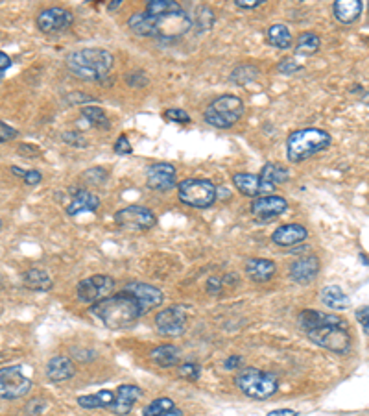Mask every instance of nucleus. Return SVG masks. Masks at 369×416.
<instances>
[{
    "mask_svg": "<svg viewBox=\"0 0 369 416\" xmlns=\"http://www.w3.org/2000/svg\"><path fill=\"white\" fill-rule=\"evenodd\" d=\"M183 8L177 2H172V0H151L146 4V13L148 15H166V13H176V11H181Z\"/></svg>",
    "mask_w": 369,
    "mask_h": 416,
    "instance_id": "obj_34",
    "label": "nucleus"
},
{
    "mask_svg": "<svg viewBox=\"0 0 369 416\" xmlns=\"http://www.w3.org/2000/svg\"><path fill=\"white\" fill-rule=\"evenodd\" d=\"M263 2L264 0H235V4L242 10H253V8H259Z\"/></svg>",
    "mask_w": 369,
    "mask_h": 416,
    "instance_id": "obj_46",
    "label": "nucleus"
},
{
    "mask_svg": "<svg viewBox=\"0 0 369 416\" xmlns=\"http://www.w3.org/2000/svg\"><path fill=\"white\" fill-rule=\"evenodd\" d=\"M174 407H176V403H174V400H170V398H157V400L150 401V403L145 407L142 415L145 416H161L163 413L174 409Z\"/></svg>",
    "mask_w": 369,
    "mask_h": 416,
    "instance_id": "obj_36",
    "label": "nucleus"
},
{
    "mask_svg": "<svg viewBox=\"0 0 369 416\" xmlns=\"http://www.w3.org/2000/svg\"><path fill=\"white\" fill-rule=\"evenodd\" d=\"M142 390L135 385H120L115 392V400L109 406V411L117 416H126L131 413L133 406L140 400Z\"/></svg>",
    "mask_w": 369,
    "mask_h": 416,
    "instance_id": "obj_17",
    "label": "nucleus"
},
{
    "mask_svg": "<svg viewBox=\"0 0 369 416\" xmlns=\"http://www.w3.org/2000/svg\"><path fill=\"white\" fill-rule=\"evenodd\" d=\"M244 115V102L235 95H224L218 97L211 106L205 109V120L214 128L227 130L231 126H235L240 117Z\"/></svg>",
    "mask_w": 369,
    "mask_h": 416,
    "instance_id": "obj_5",
    "label": "nucleus"
},
{
    "mask_svg": "<svg viewBox=\"0 0 369 416\" xmlns=\"http://www.w3.org/2000/svg\"><path fill=\"white\" fill-rule=\"evenodd\" d=\"M268 41L273 47H277L281 50H286L292 47V32H290L288 26L284 24H273V26L268 28Z\"/></svg>",
    "mask_w": 369,
    "mask_h": 416,
    "instance_id": "obj_31",
    "label": "nucleus"
},
{
    "mask_svg": "<svg viewBox=\"0 0 369 416\" xmlns=\"http://www.w3.org/2000/svg\"><path fill=\"white\" fill-rule=\"evenodd\" d=\"M150 357L157 367L172 368L181 361V351H179L177 346H174V344H165V346H159L151 351Z\"/></svg>",
    "mask_w": 369,
    "mask_h": 416,
    "instance_id": "obj_27",
    "label": "nucleus"
},
{
    "mask_svg": "<svg viewBox=\"0 0 369 416\" xmlns=\"http://www.w3.org/2000/svg\"><path fill=\"white\" fill-rule=\"evenodd\" d=\"M177 173L176 167L170 163H156L146 170V184L154 191H170L176 187Z\"/></svg>",
    "mask_w": 369,
    "mask_h": 416,
    "instance_id": "obj_13",
    "label": "nucleus"
},
{
    "mask_svg": "<svg viewBox=\"0 0 369 416\" xmlns=\"http://www.w3.org/2000/svg\"><path fill=\"white\" fill-rule=\"evenodd\" d=\"M179 200L190 207L204 209L216 202V187L209 179L188 178L179 184Z\"/></svg>",
    "mask_w": 369,
    "mask_h": 416,
    "instance_id": "obj_7",
    "label": "nucleus"
},
{
    "mask_svg": "<svg viewBox=\"0 0 369 416\" xmlns=\"http://www.w3.org/2000/svg\"><path fill=\"white\" fill-rule=\"evenodd\" d=\"M240 365H242V357L238 355H231L229 359H225L224 361L225 370H235V368H238Z\"/></svg>",
    "mask_w": 369,
    "mask_h": 416,
    "instance_id": "obj_48",
    "label": "nucleus"
},
{
    "mask_svg": "<svg viewBox=\"0 0 369 416\" xmlns=\"http://www.w3.org/2000/svg\"><path fill=\"white\" fill-rule=\"evenodd\" d=\"M17 136H19V134H17L15 128H11V126H8L6 122H2V120H0V143H6V141L15 139Z\"/></svg>",
    "mask_w": 369,
    "mask_h": 416,
    "instance_id": "obj_42",
    "label": "nucleus"
},
{
    "mask_svg": "<svg viewBox=\"0 0 369 416\" xmlns=\"http://www.w3.org/2000/svg\"><path fill=\"white\" fill-rule=\"evenodd\" d=\"M259 176H261L264 182H268V184H273L277 187L279 184L288 182L290 170L284 167V165H281V163H268V165H264Z\"/></svg>",
    "mask_w": 369,
    "mask_h": 416,
    "instance_id": "obj_30",
    "label": "nucleus"
},
{
    "mask_svg": "<svg viewBox=\"0 0 369 416\" xmlns=\"http://www.w3.org/2000/svg\"><path fill=\"white\" fill-rule=\"evenodd\" d=\"M266 416H297V411H292V409H277V411L268 413Z\"/></svg>",
    "mask_w": 369,
    "mask_h": 416,
    "instance_id": "obj_50",
    "label": "nucleus"
},
{
    "mask_svg": "<svg viewBox=\"0 0 369 416\" xmlns=\"http://www.w3.org/2000/svg\"><path fill=\"white\" fill-rule=\"evenodd\" d=\"M98 176H100V178H107V173L104 168H92V170H87V173L83 174V178H85L87 182H91V184H102V182L98 179Z\"/></svg>",
    "mask_w": 369,
    "mask_h": 416,
    "instance_id": "obj_43",
    "label": "nucleus"
},
{
    "mask_svg": "<svg viewBox=\"0 0 369 416\" xmlns=\"http://www.w3.org/2000/svg\"><path fill=\"white\" fill-rule=\"evenodd\" d=\"M309 237V232L306 227H303L301 224H286V226L277 227L272 235V241L279 246H284V248H292L295 244H301L303 241H306Z\"/></svg>",
    "mask_w": 369,
    "mask_h": 416,
    "instance_id": "obj_20",
    "label": "nucleus"
},
{
    "mask_svg": "<svg viewBox=\"0 0 369 416\" xmlns=\"http://www.w3.org/2000/svg\"><path fill=\"white\" fill-rule=\"evenodd\" d=\"M76 367L70 357L58 355L52 357L47 365V378L54 383H61V381H67V379L74 378Z\"/></svg>",
    "mask_w": 369,
    "mask_h": 416,
    "instance_id": "obj_21",
    "label": "nucleus"
},
{
    "mask_svg": "<svg viewBox=\"0 0 369 416\" xmlns=\"http://www.w3.org/2000/svg\"><path fill=\"white\" fill-rule=\"evenodd\" d=\"M39 182H41V173H38V170H26V174H24V184L38 185Z\"/></svg>",
    "mask_w": 369,
    "mask_h": 416,
    "instance_id": "obj_47",
    "label": "nucleus"
},
{
    "mask_svg": "<svg viewBox=\"0 0 369 416\" xmlns=\"http://www.w3.org/2000/svg\"><path fill=\"white\" fill-rule=\"evenodd\" d=\"M115 222L120 227H126V230H131V232H146V230H151L156 226L157 218L148 207L128 206L117 211Z\"/></svg>",
    "mask_w": 369,
    "mask_h": 416,
    "instance_id": "obj_10",
    "label": "nucleus"
},
{
    "mask_svg": "<svg viewBox=\"0 0 369 416\" xmlns=\"http://www.w3.org/2000/svg\"><path fill=\"white\" fill-rule=\"evenodd\" d=\"M259 76V69L255 65H249V63H244V65H238L233 72H231V81L236 83V86H247L249 81H253Z\"/></svg>",
    "mask_w": 369,
    "mask_h": 416,
    "instance_id": "obj_33",
    "label": "nucleus"
},
{
    "mask_svg": "<svg viewBox=\"0 0 369 416\" xmlns=\"http://www.w3.org/2000/svg\"><path fill=\"white\" fill-rule=\"evenodd\" d=\"M179 376L185 379H190V381H196L202 376V368L196 362H185V365L179 367Z\"/></svg>",
    "mask_w": 369,
    "mask_h": 416,
    "instance_id": "obj_37",
    "label": "nucleus"
},
{
    "mask_svg": "<svg viewBox=\"0 0 369 416\" xmlns=\"http://www.w3.org/2000/svg\"><path fill=\"white\" fill-rule=\"evenodd\" d=\"M81 115L92 126H97V128H102V130H109L111 128V120L107 119L106 111L102 108H98V106H87V108L81 109Z\"/></svg>",
    "mask_w": 369,
    "mask_h": 416,
    "instance_id": "obj_32",
    "label": "nucleus"
},
{
    "mask_svg": "<svg viewBox=\"0 0 369 416\" xmlns=\"http://www.w3.org/2000/svg\"><path fill=\"white\" fill-rule=\"evenodd\" d=\"M89 313L92 317H97L109 330H126V328L133 326L145 314L140 303L137 302V298L126 291L92 303Z\"/></svg>",
    "mask_w": 369,
    "mask_h": 416,
    "instance_id": "obj_1",
    "label": "nucleus"
},
{
    "mask_svg": "<svg viewBox=\"0 0 369 416\" xmlns=\"http://www.w3.org/2000/svg\"><path fill=\"white\" fill-rule=\"evenodd\" d=\"M297 324L305 333L312 330H318V328H323V326H332V324H345V320L342 317L332 313H321V311H314V309H305L301 311L300 317H297Z\"/></svg>",
    "mask_w": 369,
    "mask_h": 416,
    "instance_id": "obj_19",
    "label": "nucleus"
},
{
    "mask_svg": "<svg viewBox=\"0 0 369 416\" xmlns=\"http://www.w3.org/2000/svg\"><path fill=\"white\" fill-rule=\"evenodd\" d=\"M321 303L325 305V307L332 309V311H345V309L351 307V300L345 292L336 285H329L323 287L320 292Z\"/></svg>",
    "mask_w": 369,
    "mask_h": 416,
    "instance_id": "obj_24",
    "label": "nucleus"
},
{
    "mask_svg": "<svg viewBox=\"0 0 369 416\" xmlns=\"http://www.w3.org/2000/svg\"><path fill=\"white\" fill-rule=\"evenodd\" d=\"M233 184L244 196H252V198H263L275 193V185L264 182L261 176L249 173H238L233 176Z\"/></svg>",
    "mask_w": 369,
    "mask_h": 416,
    "instance_id": "obj_12",
    "label": "nucleus"
},
{
    "mask_svg": "<svg viewBox=\"0 0 369 416\" xmlns=\"http://www.w3.org/2000/svg\"><path fill=\"white\" fill-rule=\"evenodd\" d=\"M277 272V266L275 263L270 259H263V257H255V259H249L246 263V274L252 278L253 281H270Z\"/></svg>",
    "mask_w": 369,
    "mask_h": 416,
    "instance_id": "obj_25",
    "label": "nucleus"
},
{
    "mask_svg": "<svg viewBox=\"0 0 369 416\" xmlns=\"http://www.w3.org/2000/svg\"><path fill=\"white\" fill-rule=\"evenodd\" d=\"M161 416H183V411H181V409H177V407H174V409L163 413Z\"/></svg>",
    "mask_w": 369,
    "mask_h": 416,
    "instance_id": "obj_51",
    "label": "nucleus"
},
{
    "mask_svg": "<svg viewBox=\"0 0 369 416\" xmlns=\"http://www.w3.org/2000/svg\"><path fill=\"white\" fill-rule=\"evenodd\" d=\"M111 52L102 49L76 50L67 56V69L74 76L87 81L102 80L113 69Z\"/></svg>",
    "mask_w": 369,
    "mask_h": 416,
    "instance_id": "obj_2",
    "label": "nucleus"
},
{
    "mask_svg": "<svg viewBox=\"0 0 369 416\" xmlns=\"http://www.w3.org/2000/svg\"><path fill=\"white\" fill-rule=\"evenodd\" d=\"M0 227H2V221H0Z\"/></svg>",
    "mask_w": 369,
    "mask_h": 416,
    "instance_id": "obj_53",
    "label": "nucleus"
},
{
    "mask_svg": "<svg viewBox=\"0 0 369 416\" xmlns=\"http://www.w3.org/2000/svg\"><path fill=\"white\" fill-rule=\"evenodd\" d=\"M115 152H117L118 156H128V154H131V152H133V148H131V143L128 141V137L126 136L118 137L117 143H115Z\"/></svg>",
    "mask_w": 369,
    "mask_h": 416,
    "instance_id": "obj_40",
    "label": "nucleus"
},
{
    "mask_svg": "<svg viewBox=\"0 0 369 416\" xmlns=\"http://www.w3.org/2000/svg\"><path fill=\"white\" fill-rule=\"evenodd\" d=\"M11 173L17 174V176H21V178H24V174H26V170H21V168L13 167V168H11Z\"/></svg>",
    "mask_w": 369,
    "mask_h": 416,
    "instance_id": "obj_52",
    "label": "nucleus"
},
{
    "mask_svg": "<svg viewBox=\"0 0 369 416\" xmlns=\"http://www.w3.org/2000/svg\"><path fill=\"white\" fill-rule=\"evenodd\" d=\"M115 289V280L111 276H104V274H98V276H91L81 280L78 283V289H76V294H78V300L81 303H97L104 298H107L111 294V291Z\"/></svg>",
    "mask_w": 369,
    "mask_h": 416,
    "instance_id": "obj_9",
    "label": "nucleus"
},
{
    "mask_svg": "<svg viewBox=\"0 0 369 416\" xmlns=\"http://www.w3.org/2000/svg\"><path fill=\"white\" fill-rule=\"evenodd\" d=\"M356 320H359V324L362 326L366 335H369V305H364V307H360L359 311H356Z\"/></svg>",
    "mask_w": 369,
    "mask_h": 416,
    "instance_id": "obj_41",
    "label": "nucleus"
},
{
    "mask_svg": "<svg viewBox=\"0 0 369 416\" xmlns=\"http://www.w3.org/2000/svg\"><path fill=\"white\" fill-rule=\"evenodd\" d=\"M368 10H369V4H368Z\"/></svg>",
    "mask_w": 369,
    "mask_h": 416,
    "instance_id": "obj_54",
    "label": "nucleus"
},
{
    "mask_svg": "<svg viewBox=\"0 0 369 416\" xmlns=\"http://www.w3.org/2000/svg\"><path fill=\"white\" fill-rule=\"evenodd\" d=\"M11 67V60H10V56L4 54L2 50H0V76L4 74L6 70L10 69Z\"/></svg>",
    "mask_w": 369,
    "mask_h": 416,
    "instance_id": "obj_49",
    "label": "nucleus"
},
{
    "mask_svg": "<svg viewBox=\"0 0 369 416\" xmlns=\"http://www.w3.org/2000/svg\"><path fill=\"white\" fill-rule=\"evenodd\" d=\"M126 292L129 294H133L137 298V302L140 303V307H142V313H148L151 309L159 307L165 296H163V292L157 289V287H151L148 283H129L126 289Z\"/></svg>",
    "mask_w": 369,
    "mask_h": 416,
    "instance_id": "obj_16",
    "label": "nucleus"
},
{
    "mask_svg": "<svg viewBox=\"0 0 369 416\" xmlns=\"http://www.w3.org/2000/svg\"><path fill=\"white\" fill-rule=\"evenodd\" d=\"M98 207H100V198H98L97 195H92V193H89V191L85 189H76L74 195H72V202H70L69 207H67V213H69L70 216L78 215L81 211H91V213H95Z\"/></svg>",
    "mask_w": 369,
    "mask_h": 416,
    "instance_id": "obj_23",
    "label": "nucleus"
},
{
    "mask_svg": "<svg viewBox=\"0 0 369 416\" xmlns=\"http://www.w3.org/2000/svg\"><path fill=\"white\" fill-rule=\"evenodd\" d=\"M63 141L72 146H85L87 145V141L83 139L80 134H76V131H67V134H63Z\"/></svg>",
    "mask_w": 369,
    "mask_h": 416,
    "instance_id": "obj_44",
    "label": "nucleus"
},
{
    "mask_svg": "<svg viewBox=\"0 0 369 416\" xmlns=\"http://www.w3.org/2000/svg\"><path fill=\"white\" fill-rule=\"evenodd\" d=\"M332 143L329 131L320 128H305L290 134L286 141V157L292 163H301L309 157L316 156L320 152L327 150Z\"/></svg>",
    "mask_w": 369,
    "mask_h": 416,
    "instance_id": "obj_3",
    "label": "nucleus"
},
{
    "mask_svg": "<svg viewBox=\"0 0 369 416\" xmlns=\"http://www.w3.org/2000/svg\"><path fill=\"white\" fill-rule=\"evenodd\" d=\"M128 26L131 28V32H133L135 35H140V38H151V35H157L156 17L148 15L146 11L133 13V15L129 17Z\"/></svg>",
    "mask_w": 369,
    "mask_h": 416,
    "instance_id": "obj_26",
    "label": "nucleus"
},
{
    "mask_svg": "<svg viewBox=\"0 0 369 416\" xmlns=\"http://www.w3.org/2000/svg\"><path fill=\"white\" fill-rule=\"evenodd\" d=\"M156 328L161 335L179 337L185 333L187 328V311L181 305L163 309L156 317Z\"/></svg>",
    "mask_w": 369,
    "mask_h": 416,
    "instance_id": "obj_11",
    "label": "nucleus"
},
{
    "mask_svg": "<svg viewBox=\"0 0 369 416\" xmlns=\"http://www.w3.org/2000/svg\"><path fill=\"white\" fill-rule=\"evenodd\" d=\"M72 24V13L63 8H47L39 13L38 26L44 33L63 32Z\"/></svg>",
    "mask_w": 369,
    "mask_h": 416,
    "instance_id": "obj_15",
    "label": "nucleus"
},
{
    "mask_svg": "<svg viewBox=\"0 0 369 416\" xmlns=\"http://www.w3.org/2000/svg\"><path fill=\"white\" fill-rule=\"evenodd\" d=\"M235 385L240 392L253 400H268L277 392L279 379L272 372H263L257 368H244L235 378Z\"/></svg>",
    "mask_w": 369,
    "mask_h": 416,
    "instance_id": "obj_4",
    "label": "nucleus"
},
{
    "mask_svg": "<svg viewBox=\"0 0 369 416\" xmlns=\"http://www.w3.org/2000/svg\"><path fill=\"white\" fill-rule=\"evenodd\" d=\"M126 80H128L129 86H133V87H140V86H146V83H148V78H146L145 72H133V74H128L126 76Z\"/></svg>",
    "mask_w": 369,
    "mask_h": 416,
    "instance_id": "obj_45",
    "label": "nucleus"
},
{
    "mask_svg": "<svg viewBox=\"0 0 369 416\" xmlns=\"http://www.w3.org/2000/svg\"><path fill=\"white\" fill-rule=\"evenodd\" d=\"M32 390V381L22 374V367H8L0 370V398L21 400Z\"/></svg>",
    "mask_w": 369,
    "mask_h": 416,
    "instance_id": "obj_8",
    "label": "nucleus"
},
{
    "mask_svg": "<svg viewBox=\"0 0 369 416\" xmlns=\"http://www.w3.org/2000/svg\"><path fill=\"white\" fill-rule=\"evenodd\" d=\"M22 280H24V285L32 291H49L52 287V278L41 269H30L24 272Z\"/></svg>",
    "mask_w": 369,
    "mask_h": 416,
    "instance_id": "obj_29",
    "label": "nucleus"
},
{
    "mask_svg": "<svg viewBox=\"0 0 369 416\" xmlns=\"http://www.w3.org/2000/svg\"><path fill=\"white\" fill-rule=\"evenodd\" d=\"M288 209V202L284 200L283 196H263V198H255L252 204V213L259 222H268L283 215L284 211Z\"/></svg>",
    "mask_w": 369,
    "mask_h": 416,
    "instance_id": "obj_14",
    "label": "nucleus"
},
{
    "mask_svg": "<svg viewBox=\"0 0 369 416\" xmlns=\"http://www.w3.org/2000/svg\"><path fill=\"white\" fill-rule=\"evenodd\" d=\"M320 38H318L314 32H306L301 33L300 39H297V52H303V54H314L320 50Z\"/></svg>",
    "mask_w": 369,
    "mask_h": 416,
    "instance_id": "obj_35",
    "label": "nucleus"
},
{
    "mask_svg": "<svg viewBox=\"0 0 369 416\" xmlns=\"http://www.w3.org/2000/svg\"><path fill=\"white\" fill-rule=\"evenodd\" d=\"M115 400V392L111 390H100L97 394H85L78 398V406L83 409H109Z\"/></svg>",
    "mask_w": 369,
    "mask_h": 416,
    "instance_id": "obj_28",
    "label": "nucleus"
},
{
    "mask_svg": "<svg viewBox=\"0 0 369 416\" xmlns=\"http://www.w3.org/2000/svg\"><path fill=\"white\" fill-rule=\"evenodd\" d=\"M318 274H320V259L312 254L295 259L292 266H290V278L301 283V285H306V283L314 281Z\"/></svg>",
    "mask_w": 369,
    "mask_h": 416,
    "instance_id": "obj_18",
    "label": "nucleus"
},
{
    "mask_svg": "<svg viewBox=\"0 0 369 416\" xmlns=\"http://www.w3.org/2000/svg\"><path fill=\"white\" fill-rule=\"evenodd\" d=\"M303 69V67L300 65V63H295V60H283L281 63L277 65V70L281 72V74H294V72H300V70Z\"/></svg>",
    "mask_w": 369,
    "mask_h": 416,
    "instance_id": "obj_39",
    "label": "nucleus"
},
{
    "mask_svg": "<svg viewBox=\"0 0 369 416\" xmlns=\"http://www.w3.org/2000/svg\"><path fill=\"white\" fill-rule=\"evenodd\" d=\"M165 117L168 120H174V122H181V125H187V122H190V115L185 113L183 109H168V111H165Z\"/></svg>",
    "mask_w": 369,
    "mask_h": 416,
    "instance_id": "obj_38",
    "label": "nucleus"
},
{
    "mask_svg": "<svg viewBox=\"0 0 369 416\" xmlns=\"http://www.w3.org/2000/svg\"><path fill=\"white\" fill-rule=\"evenodd\" d=\"M306 337L316 346L332 351V353H338V355H345L351 350V335L347 331V324L323 326V328L309 331Z\"/></svg>",
    "mask_w": 369,
    "mask_h": 416,
    "instance_id": "obj_6",
    "label": "nucleus"
},
{
    "mask_svg": "<svg viewBox=\"0 0 369 416\" xmlns=\"http://www.w3.org/2000/svg\"><path fill=\"white\" fill-rule=\"evenodd\" d=\"M334 17L342 24H353L360 19L362 11H364V2L362 0H338L332 6Z\"/></svg>",
    "mask_w": 369,
    "mask_h": 416,
    "instance_id": "obj_22",
    "label": "nucleus"
}]
</instances>
